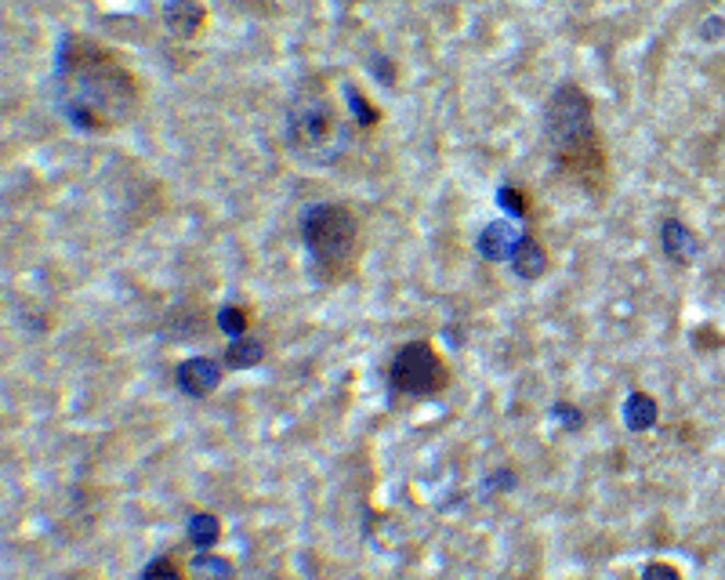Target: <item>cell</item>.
Listing matches in <instances>:
<instances>
[{"instance_id": "8", "label": "cell", "mask_w": 725, "mask_h": 580, "mask_svg": "<svg viewBox=\"0 0 725 580\" xmlns=\"http://www.w3.org/2000/svg\"><path fill=\"white\" fill-rule=\"evenodd\" d=\"M163 26L178 41H193L207 26L204 0H163Z\"/></svg>"}, {"instance_id": "9", "label": "cell", "mask_w": 725, "mask_h": 580, "mask_svg": "<svg viewBox=\"0 0 725 580\" xmlns=\"http://www.w3.org/2000/svg\"><path fill=\"white\" fill-rule=\"evenodd\" d=\"M660 251H664L668 262L689 265L700 254V240H696V232L689 229L682 218H664L660 221Z\"/></svg>"}, {"instance_id": "6", "label": "cell", "mask_w": 725, "mask_h": 580, "mask_svg": "<svg viewBox=\"0 0 725 580\" xmlns=\"http://www.w3.org/2000/svg\"><path fill=\"white\" fill-rule=\"evenodd\" d=\"M225 377V366L211 356H189L174 366V385L178 393L189 396V399H207L214 388L222 385Z\"/></svg>"}, {"instance_id": "2", "label": "cell", "mask_w": 725, "mask_h": 580, "mask_svg": "<svg viewBox=\"0 0 725 580\" xmlns=\"http://www.w3.org/2000/svg\"><path fill=\"white\" fill-rule=\"evenodd\" d=\"M541 138L558 179L577 185L588 200L610 193V152L596 124V102L577 80L555 84L541 113Z\"/></svg>"}, {"instance_id": "20", "label": "cell", "mask_w": 725, "mask_h": 580, "mask_svg": "<svg viewBox=\"0 0 725 580\" xmlns=\"http://www.w3.org/2000/svg\"><path fill=\"white\" fill-rule=\"evenodd\" d=\"M642 580H682V573H679V566L653 559V562H646V570H642Z\"/></svg>"}, {"instance_id": "5", "label": "cell", "mask_w": 725, "mask_h": 580, "mask_svg": "<svg viewBox=\"0 0 725 580\" xmlns=\"http://www.w3.org/2000/svg\"><path fill=\"white\" fill-rule=\"evenodd\" d=\"M454 374L432 341H403L388 360V388L403 399H435L443 396Z\"/></svg>"}, {"instance_id": "13", "label": "cell", "mask_w": 725, "mask_h": 580, "mask_svg": "<svg viewBox=\"0 0 725 580\" xmlns=\"http://www.w3.org/2000/svg\"><path fill=\"white\" fill-rule=\"evenodd\" d=\"M222 360H225V366H229V371H251V366H258L261 360H265V341H258V338H251V334L233 338Z\"/></svg>"}, {"instance_id": "18", "label": "cell", "mask_w": 725, "mask_h": 580, "mask_svg": "<svg viewBox=\"0 0 725 580\" xmlns=\"http://www.w3.org/2000/svg\"><path fill=\"white\" fill-rule=\"evenodd\" d=\"M497 204H501V211L508 218H526L530 215V193L522 185H501L497 189Z\"/></svg>"}, {"instance_id": "10", "label": "cell", "mask_w": 725, "mask_h": 580, "mask_svg": "<svg viewBox=\"0 0 725 580\" xmlns=\"http://www.w3.org/2000/svg\"><path fill=\"white\" fill-rule=\"evenodd\" d=\"M519 232L522 229H516L512 221H490L479 236H475V251H479L483 262H490V265L508 262V254H512Z\"/></svg>"}, {"instance_id": "4", "label": "cell", "mask_w": 725, "mask_h": 580, "mask_svg": "<svg viewBox=\"0 0 725 580\" xmlns=\"http://www.w3.org/2000/svg\"><path fill=\"white\" fill-rule=\"evenodd\" d=\"M302 247L308 258V272L324 287H341L360 272L366 240L363 218L344 200H319L302 211Z\"/></svg>"}, {"instance_id": "1", "label": "cell", "mask_w": 725, "mask_h": 580, "mask_svg": "<svg viewBox=\"0 0 725 580\" xmlns=\"http://www.w3.org/2000/svg\"><path fill=\"white\" fill-rule=\"evenodd\" d=\"M52 94L63 121L80 135H113L141 113L138 73L116 47L88 33H63Z\"/></svg>"}, {"instance_id": "7", "label": "cell", "mask_w": 725, "mask_h": 580, "mask_svg": "<svg viewBox=\"0 0 725 580\" xmlns=\"http://www.w3.org/2000/svg\"><path fill=\"white\" fill-rule=\"evenodd\" d=\"M508 269H512L522 283H537L548 276L552 254H548V247L537 240V232H526V229L519 232L512 254H508Z\"/></svg>"}, {"instance_id": "3", "label": "cell", "mask_w": 725, "mask_h": 580, "mask_svg": "<svg viewBox=\"0 0 725 580\" xmlns=\"http://www.w3.org/2000/svg\"><path fill=\"white\" fill-rule=\"evenodd\" d=\"M355 127L349 102H344V80L316 69L294 84L283 105V146L305 168H338L355 146Z\"/></svg>"}, {"instance_id": "15", "label": "cell", "mask_w": 725, "mask_h": 580, "mask_svg": "<svg viewBox=\"0 0 725 580\" xmlns=\"http://www.w3.org/2000/svg\"><path fill=\"white\" fill-rule=\"evenodd\" d=\"M344 102H349V113H352V121H355L360 132H371V127L382 124V110H377V105L366 99L360 88L349 84V80H344Z\"/></svg>"}, {"instance_id": "11", "label": "cell", "mask_w": 725, "mask_h": 580, "mask_svg": "<svg viewBox=\"0 0 725 580\" xmlns=\"http://www.w3.org/2000/svg\"><path fill=\"white\" fill-rule=\"evenodd\" d=\"M657 418H660L657 399H653L649 393H632L624 399V429L627 432H635V435L649 432L653 424H657Z\"/></svg>"}, {"instance_id": "12", "label": "cell", "mask_w": 725, "mask_h": 580, "mask_svg": "<svg viewBox=\"0 0 725 580\" xmlns=\"http://www.w3.org/2000/svg\"><path fill=\"white\" fill-rule=\"evenodd\" d=\"M185 537H189V544H193L196 551L218 548V541H222V519L211 515V512H193V515H189V523H185Z\"/></svg>"}, {"instance_id": "16", "label": "cell", "mask_w": 725, "mask_h": 580, "mask_svg": "<svg viewBox=\"0 0 725 580\" xmlns=\"http://www.w3.org/2000/svg\"><path fill=\"white\" fill-rule=\"evenodd\" d=\"M254 323V312L247 305H222L218 309V330L229 338H243Z\"/></svg>"}, {"instance_id": "19", "label": "cell", "mask_w": 725, "mask_h": 580, "mask_svg": "<svg viewBox=\"0 0 725 580\" xmlns=\"http://www.w3.org/2000/svg\"><path fill=\"white\" fill-rule=\"evenodd\" d=\"M552 413H555V421L563 424L569 435L585 432V413H580V407H574V402H555Z\"/></svg>"}, {"instance_id": "14", "label": "cell", "mask_w": 725, "mask_h": 580, "mask_svg": "<svg viewBox=\"0 0 725 580\" xmlns=\"http://www.w3.org/2000/svg\"><path fill=\"white\" fill-rule=\"evenodd\" d=\"M189 577L193 580H236V562L225 559L218 551H196L189 562Z\"/></svg>"}, {"instance_id": "17", "label": "cell", "mask_w": 725, "mask_h": 580, "mask_svg": "<svg viewBox=\"0 0 725 580\" xmlns=\"http://www.w3.org/2000/svg\"><path fill=\"white\" fill-rule=\"evenodd\" d=\"M138 580H189V570L174 555H157V559L146 562V570L138 573Z\"/></svg>"}]
</instances>
